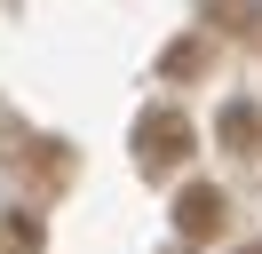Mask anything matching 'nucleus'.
<instances>
[{"label":"nucleus","instance_id":"4","mask_svg":"<svg viewBox=\"0 0 262 254\" xmlns=\"http://www.w3.org/2000/svg\"><path fill=\"white\" fill-rule=\"evenodd\" d=\"M207 56H214L207 40H175V48L159 56V72H167V79H199V72H207Z\"/></svg>","mask_w":262,"mask_h":254},{"label":"nucleus","instance_id":"1","mask_svg":"<svg viewBox=\"0 0 262 254\" xmlns=\"http://www.w3.org/2000/svg\"><path fill=\"white\" fill-rule=\"evenodd\" d=\"M191 151H199V135H191V119H183L175 103H159V111H143V119H135V167H143L151 183H159V175H175Z\"/></svg>","mask_w":262,"mask_h":254},{"label":"nucleus","instance_id":"3","mask_svg":"<svg viewBox=\"0 0 262 254\" xmlns=\"http://www.w3.org/2000/svg\"><path fill=\"white\" fill-rule=\"evenodd\" d=\"M223 143L246 159V151L262 143V111H254V103H223Z\"/></svg>","mask_w":262,"mask_h":254},{"label":"nucleus","instance_id":"5","mask_svg":"<svg viewBox=\"0 0 262 254\" xmlns=\"http://www.w3.org/2000/svg\"><path fill=\"white\" fill-rule=\"evenodd\" d=\"M214 16H254V0H207Z\"/></svg>","mask_w":262,"mask_h":254},{"label":"nucleus","instance_id":"6","mask_svg":"<svg viewBox=\"0 0 262 254\" xmlns=\"http://www.w3.org/2000/svg\"><path fill=\"white\" fill-rule=\"evenodd\" d=\"M246 254H262V246H246Z\"/></svg>","mask_w":262,"mask_h":254},{"label":"nucleus","instance_id":"2","mask_svg":"<svg viewBox=\"0 0 262 254\" xmlns=\"http://www.w3.org/2000/svg\"><path fill=\"white\" fill-rule=\"evenodd\" d=\"M223 222H230V199H223L214 183H191V190L175 199V230H183V238H214Z\"/></svg>","mask_w":262,"mask_h":254}]
</instances>
